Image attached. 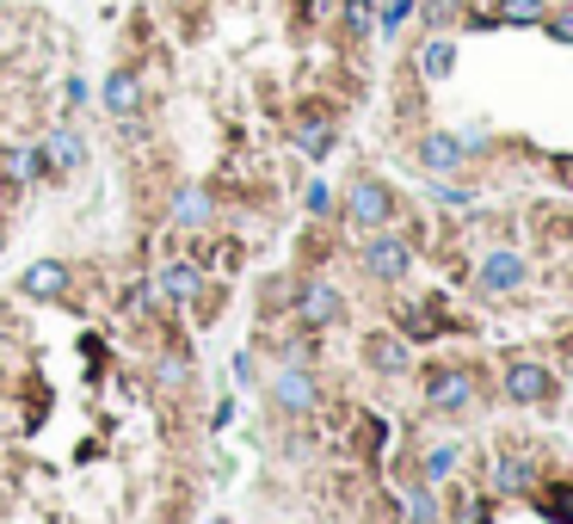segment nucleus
I'll return each instance as SVG.
<instances>
[{"label":"nucleus","mask_w":573,"mask_h":524,"mask_svg":"<svg viewBox=\"0 0 573 524\" xmlns=\"http://www.w3.org/2000/svg\"><path fill=\"white\" fill-rule=\"evenodd\" d=\"M155 376H161V383H167V389H179V383H186V376H191V358H186V352H161Z\"/></svg>","instance_id":"412c9836"},{"label":"nucleus","mask_w":573,"mask_h":524,"mask_svg":"<svg viewBox=\"0 0 573 524\" xmlns=\"http://www.w3.org/2000/svg\"><path fill=\"white\" fill-rule=\"evenodd\" d=\"M302 204H309L315 216H327V210H333V192H327V179H309V192H302Z\"/></svg>","instance_id":"a878e982"},{"label":"nucleus","mask_w":573,"mask_h":524,"mask_svg":"<svg viewBox=\"0 0 573 524\" xmlns=\"http://www.w3.org/2000/svg\"><path fill=\"white\" fill-rule=\"evenodd\" d=\"M99 106H106L111 118H142L148 92H142V75H136V68H111L106 87H99Z\"/></svg>","instance_id":"0eeeda50"},{"label":"nucleus","mask_w":573,"mask_h":524,"mask_svg":"<svg viewBox=\"0 0 573 524\" xmlns=\"http://www.w3.org/2000/svg\"><path fill=\"white\" fill-rule=\"evenodd\" d=\"M388 216H395V198H388L383 179H352V192H345V222L352 229H388Z\"/></svg>","instance_id":"f03ea898"},{"label":"nucleus","mask_w":573,"mask_h":524,"mask_svg":"<svg viewBox=\"0 0 573 524\" xmlns=\"http://www.w3.org/2000/svg\"><path fill=\"white\" fill-rule=\"evenodd\" d=\"M419 13H426V25H450V19H456V7H450V0H426V7H419Z\"/></svg>","instance_id":"cd10ccee"},{"label":"nucleus","mask_w":573,"mask_h":524,"mask_svg":"<svg viewBox=\"0 0 573 524\" xmlns=\"http://www.w3.org/2000/svg\"><path fill=\"white\" fill-rule=\"evenodd\" d=\"M44 154H49V173L63 179V173H75L80 161H87V142H80V130H75V123H56V130L44 137Z\"/></svg>","instance_id":"9b49d317"},{"label":"nucleus","mask_w":573,"mask_h":524,"mask_svg":"<svg viewBox=\"0 0 573 524\" xmlns=\"http://www.w3.org/2000/svg\"><path fill=\"white\" fill-rule=\"evenodd\" d=\"M290 142L302 154H309V161H327V154H333V111H321V106H309V111H296V123H290Z\"/></svg>","instance_id":"6e6552de"},{"label":"nucleus","mask_w":573,"mask_h":524,"mask_svg":"<svg viewBox=\"0 0 573 524\" xmlns=\"http://www.w3.org/2000/svg\"><path fill=\"white\" fill-rule=\"evenodd\" d=\"M506 395L511 401H549L555 395V376H549L542 364H511L506 370Z\"/></svg>","instance_id":"f8f14e48"},{"label":"nucleus","mask_w":573,"mask_h":524,"mask_svg":"<svg viewBox=\"0 0 573 524\" xmlns=\"http://www.w3.org/2000/svg\"><path fill=\"white\" fill-rule=\"evenodd\" d=\"M414 7H419V0H383V7H376V25H383V31H401L407 19H414Z\"/></svg>","instance_id":"4be33fe9"},{"label":"nucleus","mask_w":573,"mask_h":524,"mask_svg":"<svg viewBox=\"0 0 573 524\" xmlns=\"http://www.w3.org/2000/svg\"><path fill=\"white\" fill-rule=\"evenodd\" d=\"M426 401H432L438 414H456L475 401V370H432L426 376Z\"/></svg>","instance_id":"1a4fd4ad"},{"label":"nucleus","mask_w":573,"mask_h":524,"mask_svg":"<svg viewBox=\"0 0 573 524\" xmlns=\"http://www.w3.org/2000/svg\"><path fill=\"white\" fill-rule=\"evenodd\" d=\"M542 25H549V37H555V44H573V7H561V13H542Z\"/></svg>","instance_id":"b1692460"},{"label":"nucleus","mask_w":573,"mask_h":524,"mask_svg":"<svg viewBox=\"0 0 573 524\" xmlns=\"http://www.w3.org/2000/svg\"><path fill=\"white\" fill-rule=\"evenodd\" d=\"M340 31L352 37V44H364L376 31V0H340Z\"/></svg>","instance_id":"a211bd4d"},{"label":"nucleus","mask_w":573,"mask_h":524,"mask_svg":"<svg viewBox=\"0 0 573 524\" xmlns=\"http://www.w3.org/2000/svg\"><path fill=\"white\" fill-rule=\"evenodd\" d=\"M450 68H456V44H450V37H426V50H419V75L444 80Z\"/></svg>","instance_id":"aec40b11"},{"label":"nucleus","mask_w":573,"mask_h":524,"mask_svg":"<svg viewBox=\"0 0 573 524\" xmlns=\"http://www.w3.org/2000/svg\"><path fill=\"white\" fill-rule=\"evenodd\" d=\"M364 358H371L383 376H401V370L414 364V358H407V346H401V339H388V334H371V339H364Z\"/></svg>","instance_id":"dca6fc26"},{"label":"nucleus","mask_w":573,"mask_h":524,"mask_svg":"<svg viewBox=\"0 0 573 524\" xmlns=\"http://www.w3.org/2000/svg\"><path fill=\"white\" fill-rule=\"evenodd\" d=\"M296 315H302V327H340L345 321V296L327 284V277H309L302 291H296Z\"/></svg>","instance_id":"20e7f679"},{"label":"nucleus","mask_w":573,"mask_h":524,"mask_svg":"<svg viewBox=\"0 0 573 524\" xmlns=\"http://www.w3.org/2000/svg\"><path fill=\"white\" fill-rule=\"evenodd\" d=\"M210 291V277H203V265L198 260H167L155 272V296L167 308H186V303H198V296Z\"/></svg>","instance_id":"7ed1b4c3"},{"label":"nucleus","mask_w":573,"mask_h":524,"mask_svg":"<svg viewBox=\"0 0 573 524\" xmlns=\"http://www.w3.org/2000/svg\"><path fill=\"white\" fill-rule=\"evenodd\" d=\"M401 334L407 339H432V334H456V321H450L438 303H419V308H407V315H401Z\"/></svg>","instance_id":"4468645a"},{"label":"nucleus","mask_w":573,"mask_h":524,"mask_svg":"<svg viewBox=\"0 0 573 524\" xmlns=\"http://www.w3.org/2000/svg\"><path fill=\"white\" fill-rule=\"evenodd\" d=\"M499 488H525V457H499Z\"/></svg>","instance_id":"bb28decb"},{"label":"nucleus","mask_w":573,"mask_h":524,"mask_svg":"<svg viewBox=\"0 0 573 524\" xmlns=\"http://www.w3.org/2000/svg\"><path fill=\"white\" fill-rule=\"evenodd\" d=\"M364 272H371L376 284H395V277L414 272V253H407V241H395V234L376 229L371 241H364Z\"/></svg>","instance_id":"423d86ee"},{"label":"nucleus","mask_w":573,"mask_h":524,"mask_svg":"<svg viewBox=\"0 0 573 524\" xmlns=\"http://www.w3.org/2000/svg\"><path fill=\"white\" fill-rule=\"evenodd\" d=\"M167 229H179V234H210L217 229V192L210 185H198V179H186L179 192L167 198Z\"/></svg>","instance_id":"f257e3e1"},{"label":"nucleus","mask_w":573,"mask_h":524,"mask_svg":"<svg viewBox=\"0 0 573 524\" xmlns=\"http://www.w3.org/2000/svg\"><path fill=\"white\" fill-rule=\"evenodd\" d=\"M450 469H456V450H450V445H444V450H432V457H426V481H444Z\"/></svg>","instance_id":"393cba45"},{"label":"nucleus","mask_w":573,"mask_h":524,"mask_svg":"<svg viewBox=\"0 0 573 524\" xmlns=\"http://www.w3.org/2000/svg\"><path fill=\"white\" fill-rule=\"evenodd\" d=\"M537 512L555 524H573V481H549V488L537 493Z\"/></svg>","instance_id":"6ab92c4d"},{"label":"nucleus","mask_w":573,"mask_h":524,"mask_svg":"<svg viewBox=\"0 0 573 524\" xmlns=\"http://www.w3.org/2000/svg\"><path fill=\"white\" fill-rule=\"evenodd\" d=\"M542 0H499L494 13H469V25H542Z\"/></svg>","instance_id":"ddd939ff"},{"label":"nucleus","mask_w":573,"mask_h":524,"mask_svg":"<svg viewBox=\"0 0 573 524\" xmlns=\"http://www.w3.org/2000/svg\"><path fill=\"white\" fill-rule=\"evenodd\" d=\"M481 284H487V291H518V284H525V260H518V253H487Z\"/></svg>","instance_id":"f3484780"},{"label":"nucleus","mask_w":573,"mask_h":524,"mask_svg":"<svg viewBox=\"0 0 573 524\" xmlns=\"http://www.w3.org/2000/svg\"><path fill=\"white\" fill-rule=\"evenodd\" d=\"M407 524H438V506H432V493L426 488L407 493Z\"/></svg>","instance_id":"5701e85b"},{"label":"nucleus","mask_w":573,"mask_h":524,"mask_svg":"<svg viewBox=\"0 0 573 524\" xmlns=\"http://www.w3.org/2000/svg\"><path fill=\"white\" fill-rule=\"evenodd\" d=\"M253 370H260V358H253V352L234 358V376H241V383H253Z\"/></svg>","instance_id":"c85d7f7f"},{"label":"nucleus","mask_w":573,"mask_h":524,"mask_svg":"<svg viewBox=\"0 0 573 524\" xmlns=\"http://www.w3.org/2000/svg\"><path fill=\"white\" fill-rule=\"evenodd\" d=\"M68 284H75V277H68L63 260H37L32 272L19 277V291L37 296V303H68Z\"/></svg>","instance_id":"9d476101"},{"label":"nucleus","mask_w":573,"mask_h":524,"mask_svg":"<svg viewBox=\"0 0 573 524\" xmlns=\"http://www.w3.org/2000/svg\"><path fill=\"white\" fill-rule=\"evenodd\" d=\"M272 401H278L284 414H315V401H321V383H315V370L309 364H284L278 370V383H272Z\"/></svg>","instance_id":"39448f33"},{"label":"nucleus","mask_w":573,"mask_h":524,"mask_svg":"<svg viewBox=\"0 0 573 524\" xmlns=\"http://www.w3.org/2000/svg\"><path fill=\"white\" fill-rule=\"evenodd\" d=\"M419 161L432 173H450L456 161H463V142L450 137V130H432V137H419Z\"/></svg>","instance_id":"2eb2a0df"}]
</instances>
